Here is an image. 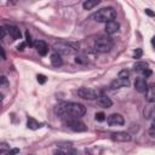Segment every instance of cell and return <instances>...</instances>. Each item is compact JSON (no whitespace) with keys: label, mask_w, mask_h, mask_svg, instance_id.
Instances as JSON below:
<instances>
[{"label":"cell","mask_w":155,"mask_h":155,"mask_svg":"<svg viewBox=\"0 0 155 155\" xmlns=\"http://www.w3.org/2000/svg\"><path fill=\"white\" fill-rule=\"evenodd\" d=\"M56 113L62 119H79L85 115L86 108L80 103H73V102H63L57 105Z\"/></svg>","instance_id":"cell-1"},{"label":"cell","mask_w":155,"mask_h":155,"mask_svg":"<svg viewBox=\"0 0 155 155\" xmlns=\"http://www.w3.org/2000/svg\"><path fill=\"white\" fill-rule=\"evenodd\" d=\"M53 48L59 54H74L79 51V44L70 41H59L53 45Z\"/></svg>","instance_id":"cell-2"},{"label":"cell","mask_w":155,"mask_h":155,"mask_svg":"<svg viewBox=\"0 0 155 155\" xmlns=\"http://www.w3.org/2000/svg\"><path fill=\"white\" fill-rule=\"evenodd\" d=\"M94 21L101 23H108L116 18V11L113 7H103L93 15Z\"/></svg>","instance_id":"cell-3"},{"label":"cell","mask_w":155,"mask_h":155,"mask_svg":"<svg viewBox=\"0 0 155 155\" xmlns=\"http://www.w3.org/2000/svg\"><path fill=\"white\" fill-rule=\"evenodd\" d=\"M113 45H114V42H113V40L110 38H108V36H101V38H98L94 41V46L93 47H94V50L97 52L107 53V52H109L113 48Z\"/></svg>","instance_id":"cell-4"},{"label":"cell","mask_w":155,"mask_h":155,"mask_svg":"<svg viewBox=\"0 0 155 155\" xmlns=\"http://www.w3.org/2000/svg\"><path fill=\"white\" fill-rule=\"evenodd\" d=\"M78 96L82 99H88V101H92V99H98L101 97V92L98 90H94V88H88V87H81L76 91Z\"/></svg>","instance_id":"cell-5"},{"label":"cell","mask_w":155,"mask_h":155,"mask_svg":"<svg viewBox=\"0 0 155 155\" xmlns=\"http://www.w3.org/2000/svg\"><path fill=\"white\" fill-rule=\"evenodd\" d=\"M65 125H67V127H69L74 132H84V131L87 130L86 125L82 121L78 120V119H67L65 120Z\"/></svg>","instance_id":"cell-6"},{"label":"cell","mask_w":155,"mask_h":155,"mask_svg":"<svg viewBox=\"0 0 155 155\" xmlns=\"http://www.w3.org/2000/svg\"><path fill=\"white\" fill-rule=\"evenodd\" d=\"M107 121H108V125L109 126H122L125 124V119L121 114H110L108 117H107Z\"/></svg>","instance_id":"cell-7"},{"label":"cell","mask_w":155,"mask_h":155,"mask_svg":"<svg viewBox=\"0 0 155 155\" xmlns=\"http://www.w3.org/2000/svg\"><path fill=\"white\" fill-rule=\"evenodd\" d=\"M110 138L114 140V142H130L131 140V134L127 133V132H124V131H119V132H114L111 133Z\"/></svg>","instance_id":"cell-8"},{"label":"cell","mask_w":155,"mask_h":155,"mask_svg":"<svg viewBox=\"0 0 155 155\" xmlns=\"http://www.w3.org/2000/svg\"><path fill=\"white\" fill-rule=\"evenodd\" d=\"M34 47H35V50L38 51V53L40 56H46L47 52H48V46L44 40H36L34 42Z\"/></svg>","instance_id":"cell-9"},{"label":"cell","mask_w":155,"mask_h":155,"mask_svg":"<svg viewBox=\"0 0 155 155\" xmlns=\"http://www.w3.org/2000/svg\"><path fill=\"white\" fill-rule=\"evenodd\" d=\"M130 85V80L128 79H120V78H116L115 80H113L110 82V88L111 90H117V88H121V87H126Z\"/></svg>","instance_id":"cell-10"},{"label":"cell","mask_w":155,"mask_h":155,"mask_svg":"<svg viewBox=\"0 0 155 155\" xmlns=\"http://www.w3.org/2000/svg\"><path fill=\"white\" fill-rule=\"evenodd\" d=\"M120 29V24L116 22V21H111V22H108L105 23V33L108 35H113V34H116Z\"/></svg>","instance_id":"cell-11"},{"label":"cell","mask_w":155,"mask_h":155,"mask_svg":"<svg viewBox=\"0 0 155 155\" xmlns=\"http://www.w3.org/2000/svg\"><path fill=\"white\" fill-rule=\"evenodd\" d=\"M134 88L140 93H143V92L145 93V91L148 88V84H147L145 79L144 78H137L134 81Z\"/></svg>","instance_id":"cell-12"},{"label":"cell","mask_w":155,"mask_h":155,"mask_svg":"<svg viewBox=\"0 0 155 155\" xmlns=\"http://www.w3.org/2000/svg\"><path fill=\"white\" fill-rule=\"evenodd\" d=\"M145 99L149 103L155 102V84H150L148 85V88L145 91Z\"/></svg>","instance_id":"cell-13"},{"label":"cell","mask_w":155,"mask_h":155,"mask_svg":"<svg viewBox=\"0 0 155 155\" xmlns=\"http://www.w3.org/2000/svg\"><path fill=\"white\" fill-rule=\"evenodd\" d=\"M6 30H7V34L13 39V40H16V39H21V30L17 28V27H15V25H6Z\"/></svg>","instance_id":"cell-14"},{"label":"cell","mask_w":155,"mask_h":155,"mask_svg":"<svg viewBox=\"0 0 155 155\" xmlns=\"http://www.w3.org/2000/svg\"><path fill=\"white\" fill-rule=\"evenodd\" d=\"M97 103H98V105L99 107H102V108H110L111 105H113V102H111V99L109 98V97H107V96H101L98 99H97Z\"/></svg>","instance_id":"cell-15"},{"label":"cell","mask_w":155,"mask_h":155,"mask_svg":"<svg viewBox=\"0 0 155 155\" xmlns=\"http://www.w3.org/2000/svg\"><path fill=\"white\" fill-rule=\"evenodd\" d=\"M144 117L145 119H155V107L154 105H148L144 108Z\"/></svg>","instance_id":"cell-16"},{"label":"cell","mask_w":155,"mask_h":155,"mask_svg":"<svg viewBox=\"0 0 155 155\" xmlns=\"http://www.w3.org/2000/svg\"><path fill=\"white\" fill-rule=\"evenodd\" d=\"M50 59H51V63H52V65H53V67H61V65H62V63H63L61 54H59V53H57V52L52 53Z\"/></svg>","instance_id":"cell-17"},{"label":"cell","mask_w":155,"mask_h":155,"mask_svg":"<svg viewBox=\"0 0 155 155\" xmlns=\"http://www.w3.org/2000/svg\"><path fill=\"white\" fill-rule=\"evenodd\" d=\"M133 69H134V71H137V73H142V74H143V73L148 69V63H145V62H137V63L134 64Z\"/></svg>","instance_id":"cell-18"},{"label":"cell","mask_w":155,"mask_h":155,"mask_svg":"<svg viewBox=\"0 0 155 155\" xmlns=\"http://www.w3.org/2000/svg\"><path fill=\"white\" fill-rule=\"evenodd\" d=\"M27 127L30 128V130H38L39 127H41V124L38 122L33 117H28V120H27Z\"/></svg>","instance_id":"cell-19"},{"label":"cell","mask_w":155,"mask_h":155,"mask_svg":"<svg viewBox=\"0 0 155 155\" xmlns=\"http://www.w3.org/2000/svg\"><path fill=\"white\" fill-rule=\"evenodd\" d=\"M98 4H99L98 0H86L82 2V7H84V10H91L92 7L97 6Z\"/></svg>","instance_id":"cell-20"},{"label":"cell","mask_w":155,"mask_h":155,"mask_svg":"<svg viewBox=\"0 0 155 155\" xmlns=\"http://www.w3.org/2000/svg\"><path fill=\"white\" fill-rule=\"evenodd\" d=\"M128 76H130V71L127 69H122L117 74V78H120V79H128Z\"/></svg>","instance_id":"cell-21"},{"label":"cell","mask_w":155,"mask_h":155,"mask_svg":"<svg viewBox=\"0 0 155 155\" xmlns=\"http://www.w3.org/2000/svg\"><path fill=\"white\" fill-rule=\"evenodd\" d=\"M142 56H143V50L142 48H136L134 52H133V58L139 59V58H142Z\"/></svg>","instance_id":"cell-22"},{"label":"cell","mask_w":155,"mask_h":155,"mask_svg":"<svg viewBox=\"0 0 155 155\" xmlns=\"http://www.w3.org/2000/svg\"><path fill=\"white\" fill-rule=\"evenodd\" d=\"M94 119L97 120V121H104L107 117H105V114L104 113H102V111H99V113H96V115H94Z\"/></svg>","instance_id":"cell-23"},{"label":"cell","mask_w":155,"mask_h":155,"mask_svg":"<svg viewBox=\"0 0 155 155\" xmlns=\"http://www.w3.org/2000/svg\"><path fill=\"white\" fill-rule=\"evenodd\" d=\"M25 42H27V45H29V46H34V42H33V40H31V36H30L29 31H25Z\"/></svg>","instance_id":"cell-24"},{"label":"cell","mask_w":155,"mask_h":155,"mask_svg":"<svg viewBox=\"0 0 155 155\" xmlns=\"http://www.w3.org/2000/svg\"><path fill=\"white\" fill-rule=\"evenodd\" d=\"M149 134H150V137L155 138V120L153 121V124H151V126L149 128Z\"/></svg>","instance_id":"cell-25"},{"label":"cell","mask_w":155,"mask_h":155,"mask_svg":"<svg viewBox=\"0 0 155 155\" xmlns=\"http://www.w3.org/2000/svg\"><path fill=\"white\" fill-rule=\"evenodd\" d=\"M18 153H19V149L13 148V149H10L7 153H5V155H16V154H18Z\"/></svg>","instance_id":"cell-26"},{"label":"cell","mask_w":155,"mask_h":155,"mask_svg":"<svg viewBox=\"0 0 155 155\" xmlns=\"http://www.w3.org/2000/svg\"><path fill=\"white\" fill-rule=\"evenodd\" d=\"M7 34V30H6V27H1L0 28V39L2 40L5 38V35Z\"/></svg>","instance_id":"cell-27"},{"label":"cell","mask_w":155,"mask_h":155,"mask_svg":"<svg viewBox=\"0 0 155 155\" xmlns=\"http://www.w3.org/2000/svg\"><path fill=\"white\" fill-rule=\"evenodd\" d=\"M38 82L39 84H45L46 82V76L42 75V74H39L38 75Z\"/></svg>","instance_id":"cell-28"},{"label":"cell","mask_w":155,"mask_h":155,"mask_svg":"<svg viewBox=\"0 0 155 155\" xmlns=\"http://www.w3.org/2000/svg\"><path fill=\"white\" fill-rule=\"evenodd\" d=\"M25 46H27V42H21V44L17 46V50H18V51H23Z\"/></svg>","instance_id":"cell-29"},{"label":"cell","mask_w":155,"mask_h":155,"mask_svg":"<svg viewBox=\"0 0 155 155\" xmlns=\"http://www.w3.org/2000/svg\"><path fill=\"white\" fill-rule=\"evenodd\" d=\"M0 84H1V86H6V85H7V79H6V76H1Z\"/></svg>","instance_id":"cell-30"},{"label":"cell","mask_w":155,"mask_h":155,"mask_svg":"<svg viewBox=\"0 0 155 155\" xmlns=\"http://www.w3.org/2000/svg\"><path fill=\"white\" fill-rule=\"evenodd\" d=\"M143 75H144V78H149V76L151 75V70H150V69L148 68V69H147V70H145V71L143 73Z\"/></svg>","instance_id":"cell-31"},{"label":"cell","mask_w":155,"mask_h":155,"mask_svg":"<svg viewBox=\"0 0 155 155\" xmlns=\"http://www.w3.org/2000/svg\"><path fill=\"white\" fill-rule=\"evenodd\" d=\"M145 13H147L148 16H150V17H154V16H155V13H154L151 10H149V8H147V10H145Z\"/></svg>","instance_id":"cell-32"},{"label":"cell","mask_w":155,"mask_h":155,"mask_svg":"<svg viewBox=\"0 0 155 155\" xmlns=\"http://www.w3.org/2000/svg\"><path fill=\"white\" fill-rule=\"evenodd\" d=\"M54 155H67V154H65L63 150H58V151L54 153Z\"/></svg>","instance_id":"cell-33"},{"label":"cell","mask_w":155,"mask_h":155,"mask_svg":"<svg viewBox=\"0 0 155 155\" xmlns=\"http://www.w3.org/2000/svg\"><path fill=\"white\" fill-rule=\"evenodd\" d=\"M5 149H6V144L2 143V144H1V153H5Z\"/></svg>","instance_id":"cell-34"},{"label":"cell","mask_w":155,"mask_h":155,"mask_svg":"<svg viewBox=\"0 0 155 155\" xmlns=\"http://www.w3.org/2000/svg\"><path fill=\"white\" fill-rule=\"evenodd\" d=\"M0 50H1V56H2V59H5V52H4V48L1 47Z\"/></svg>","instance_id":"cell-35"},{"label":"cell","mask_w":155,"mask_h":155,"mask_svg":"<svg viewBox=\"0 0 155 155\" xmlns=\"http://www.w3.org/2000/svg\"><path fill=\"white\" fill-rule=\"evenodd\" d=\"M151 44H153V47H154V50H155V36L151 39Z\"/></svg>","instance_id":"cell-36"},{"label":"cell","mask_w":155,"mask_h":155,"mask_svg":"<svg viewBox=\"0 0 155 155\" xmlns=\"http://www.w3.org/2000/svg\"><path fill=\"white\" fill-rule=\"evenodd\" d=\"M30 155H33V154H30Z\"/></svg>","instance_id":"cell-37"}]
</instances>
